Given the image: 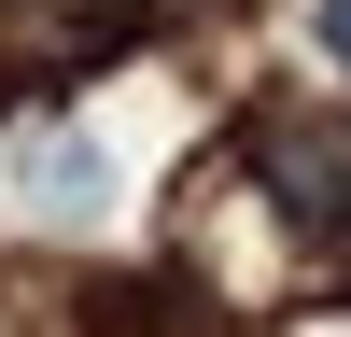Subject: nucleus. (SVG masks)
<instances>
[{
  "mask_svg": "<svg viewBox=\"0 0 351 337\" xmlns=\"http://www.w3.org/2000/svg\"><path fill=\"white\" fill-rule=\"evenodd\" d=\"M253 168H267V197H281V225H295V239H351V168H337V140H309V127H253Z\"/></svg>",
  "mask_w": 351,
  "mask_h": 337,
  "instance_id": "1",
  "label": "nucleus"
},
{
  "mask_svg": "<svg viewBox=\"0 0 351 337\" xmlns=\"http://www.w3.org/2000/svg\"><path fill=\"white\" fill-rule=\"evenodd\" d=\"M324 56H337V71H351V0H324Z\"/></svg>",
  "mask_w": 351,
  "mask_h": 337,
  "instance_id": "3",
  "label": "nucleus"
},
{
  "mask_svg": "<svg viewBox=\"0 0 351 337\" xmlns=\"http://www.w3.org/2000/svg\"><path fill=\"white\" fill-rule=\"evenodd\" d=\"M28 183H43V211H99V197H112V155H84V140H43V155H28Z\"/></svg>",
  "mask_w": 351,
  "mask_h": 337,
  "instance_id": "2",
  "label": "nucleus"
}]
</instances>
